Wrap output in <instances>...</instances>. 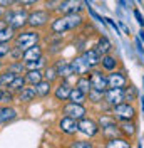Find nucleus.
I'll return each mask as SVG.
<instances>
[{
    "label": "nucleus",
    "instance_id": "1",
    "mask_svg": "<svg viewBox=\"0 0 144 148\" xmlns=\"http://www.w3.org/2000/svg\"><path fill=\"white\" fill-rule=\"evenodd\" d=\"M82 24V17L81 14H64L60 17H57L52 22V32L54 34H64V32H67V30H72V29L79 27Z\"/></svg>",
    "mask_w": 144,
    "mask_h": 148
},
{
    "label": "nucleus",
    "instance_id": "2",
    "mask_svg": "<svg viewBox=\"0 0 144 148\" xmlns=\"http://www.w3.org/2000/svg\"><path fill=\"white\" fill-rule=\"evenodd\" d=\"M39 42V34L35 30H24L15 36V47H20L22 51H27Z\"/></svg>",
    "mask_w": 144,
    "mask_h": 148
},
{
    "label": "nucleus",
    "instance_id": "3",
    "mask_svg": "<svg viewBox=\"0 0 144 148\" xmlns=\"http://www.w3.org/2000/svg\"><path fill=\"white\" fill-rule=\"evenodd\" d=\"M27 20H29V14L25 9L10 10V12H7V15H5V22L12 29H22L27 24Z\"/></svg>",
    "mask_w": 144,
    "mask_h": 148
},
{
    "label": "nucleus",
    "instance_id": "4",
    "mask_svg": "<svg viewBox=\"0 0 144 148\" xmlns=\"http://www.w3.org/2000/svg\"><path fill=\"white\" fill-rule=\"evenodd\" d=\"M112 114L119 121H131L136 118V110L131 103H121L117 106H112Z\"/></svg>",
    "mask_w": 144,
    "mask_h": 148
},
{
    "label": "nucleus",
    "instance_id": "5",
    "mask_svg": "<svg viewBox=\"0 0 144 148\" xmlns=\"http://www.w3.org/2000/svg\"><path fill=\"white\" fill-rule=\"evenodd\" d=\"M59 14H81L84 10V0H60L55 7Z\"/></svg>",
    "mask_w": 144,
    "mask_h": 148
},
{
    "label": "nucleus",
    "instance_id": "6",
    "mask_svg": "<svg viewBox=\"0 0 144 148\" xmlns=\"http://www.w3.org/2000/svg\"><path fill=\"white\" fill-rule=\"evenodd\" d=\"M104 99L111 104V106H117L121 103L126 101V92L124 88H107L104 92Z\"/></svg>",
    "mask_w": 144,
    "mask_h": 148
},
{
    "label": "nucleus",
    "instance_id": "7",
    "mask_svg": "<svg viewBox=\"0 0 144 148\" xmlns=\"http://www.w3.org/2000/svg\"><path fill=\"white\" fill-rule=\"evenodd\" d=\"M49 20H50V14H49L47 10H35V12L29 14L27 24L30 25V27L39 29V27L47 25V22H49Z\"/></svg>",
    "mask_w": 144,
    "mask_h": 148
},
{
    "label": "nucleus",
    "instance_id": "8",
    "mask_svg": "<svg viewBox=\"0 0 144 148\" xmlns=\"http://www.w3.org/2000/svg\"><path fill=\"white\" fill-rule=\"evenodd\" d=\"M99 126H101V130H102V133H104L106 136H111V138H114V136H117V135L121 133L119 126L116 125V121L112 120L111 116H101Z\"/></svg>",
    "mask_w": 144,
    "mask_h": 148
},
{
    "label": "nucleus",
    "instance_id": "9",
    "mask_svg": "<svg viewBox=\"0 0 144 148\" xmlns=\"http://www.w3.org/2000/svg\"><path fill=\"white\" fill-rule=\"evenodd\" d=\"M86 108L82 106V104H79V103H72L69 101L65 106H64V114L65 116H71V118H74V120L81 121L82 118H86Z\"/></svg>",
    "mask_w": 144,
    "mask_h": 148
},
{
    "label": "nucleus",
    "instance_id": "10",
    "mask_svg": "<svg viewBox=\"0 0 144 148\" xmlns=\"http://www.w3.org/2000/svg\"><path fill=\"white\" fill-rule=\"evenodd\" d=\"M90 79V86L94 88V89H99V91H104L109 88V83H107V76L106 74H102V71H92L89 76Z\"/></svg>",
    "mask_w": 144,
    "mask_h": 148
},
{
    "label": "nucleus",
    "instance_id": "11",
    "mask_svg": "<svg viewBox=\"0 0 144 148\" xmlns=\"http://www.w3.org/2000/svg\"><path fill=\"white\" fill-rule=\"evenodd\" d=\"M99 125L96 123L94 120H87V118H82L81 121H79V131H81L82 135H86V136H89V138H92V136H96L97 133H99Z\"/></svg>",
    "mask_w": 144,
    "mask_h": 148
},
{
    "label": "nucleus",
    "instance_id": "12",
    "mask_svg": "<svg viewBox=\"0 0 144 148\" xmlns=\"http://www.w3.org/2000/svg\"><path fill=\"white\" fill-rule=\"evenodd\" d=\"M59 130L65 135H74L75 131H79V121L71 116H64L59 120Z\"/></svg>",
    "mask_w": 144,
    "mask_h": 148
},
{
    "label": "nucleus",
    "instance_id": "13",
    "mask_svg": "<svg viewBox=\"0 0 144 148\" xmlns=\"http://www.w3.org/2000/svg\"><path fill=\"white\" fill-rule=\"evenodd\" d=\"M107 83H109V88H124L127 84V79L124 76V73L111 71V74L107 76Z\"/></svg>",
    "mask_w": 144,
    "mask_h": 148
},
{
    "label": "nucleus",
    "instance_id": "14",
    "mask_svg": "<svg viewBox=\"0 0 144 148\" xmlns=\"http://www.w3.org/2000/svg\"><path fill=\"white\" fill-rule=\"evenodd\" d=\"M71 92H72L71 84L67 83V81H62V83L55 88L54 96H55V99H57V101H65V99H69Z\"/></svg>",
    "mask_w": 144,
    "mask_h": 148
},
{
    "label": "nucleus",
    "instance_id": "15",
    "mask_svg": "<svg viewBox=\"0 0 144 148\" xmlns=\"http://www.w3.org/2000/svg\"><path fill=\"white\" fill-rule=\"evenodd\" d=\"M71 64H72V69H74V74H77V76H86L90 71V66L82 59L81 56L75 57V59H72Z\"/></svg>",
    "mask_w": 144,
    "mask_h": 148
},
{
    "label": "nucleus",
    "instance_id": "16",
    "mask_svg": "<svg viewBox=\"0 0 144 148\" xmlns=\"http://www.w3.org/2000/svg\"><path fill=\"white\" fill-rule=\"evenodd\" d=\"M81 57L90 66V69H92V67H96L97 64H101V57H102V56H101L96 49H89V51H84Z\"/></svg>",
    "mask_w": 144,
    "mask_h": 148
},
{
    "label": "nucleus",
    "instance_id": "17",
    "mask_svg": "<svg viewBox=\"0 0 144 148\" xmlns=\"http://www.w3.org/2000/svg\"><path fill=\"white\" fill-rule=\"evenodd\" d=\"M55 69H57V74L60 77H69L74 74V69H72L71 61H64V59H59L55 62Z\"/></svg>",
    "mask_w": 144,
    "mask_h": 148
},
{
    "label": "nucleus",
    "instance_id": "18",
    "mask_svg": "<svg viewBox=\"0 0 144 148\" xmlns=\"http://www.w3.org/2000/svg\"><path fill=\"white\" fill-rule=\"evenodd\" d=\"M106 148H132V147H131V141L126 136H114V138H109V141L106 143Z\"/></svg>",
    "mask_w": 144,
    "mask_h": 148
},
{
    "label": "nucleus",
    "instance_id": "19",
    "mask_svg": "<svg viewBox=\"0 0 144 148\" xmlns=\"http://www.w3.org/2000/svg\"><path fill=\"white\" fill-rule=\"evenodd\" d=\"M37 96V89L34 88H24L22 91H18V101L22 103H30L34 101V98Z\"/></svg>",
    "mask_w": 144,
    "mask_h": 148
},
{
    "label": "nucleus",
    "instance_id": "20",
    "mask_svg": "<svg viewBox=\"0 0 144 148\" xmlns=\"http://www.w3.org/2000/svg\"><path fill=\"white\" fill-rule=\"evenodd\" d=\"M119 130H121V135H124V136H129V138H132L136 135V125L131 121H121V125H119Z\"/></svg>",
    "mask_w": 144,
    "mask_h": 148
},
{
    "label": "nucleus",
    "instance_id": "21",
    "mask_svg": "<svg viewBox=\"0 0 144 148\" xmlns=\"http://www.w3.org/2000/svg\"><path fill=\"white\" fill-rule=\"evenodd\" d=\"M37 57H42V49H40L39 44H35L34 47H30L27 51H24V56H22V59H24L25 62H27V61H34Z\"/></svg>",
    "mask_w": 144,
    "mask_h": 148
},
{
    "label": "nucleus",
    "instance_id": "22",
    "mask_svg": "<svg viewBox=\"0 0 144 148\" xmlns=\"http://www.w3.org/2000/svg\"><path fill=\"white\" fill-rule=\"evenodd\" d=\"M42 79H44V74H42L40 69H32V71H29V73L25 74V81H27L29 84H32V86H37Z\"/></svg>",
    "mask_w": 144,
    "mask_h": 148
},
{
    "label": "nucleus",
    "instance_id": "23",
    "mask_svg": "<svg viewBox=\"0 0 144 148\" xmlns=\"http://www.w3.org/2000/svg\"><path fill=\"white\" fill-rule=\"evenodd\" d=\"M111 49H112V44H111V40H109L107 37H101L99 40H97V44H96V51H97L101 56L109 54Z\"/></svg>",
    "mask_w": 144,
    "mask_h": 148
},
{
    "label": "nucleus",
    "instance_id": "24",
    "mask_svg": "<svg viewBox=\"0 0 144 148\" xmlns=\"http://www.w3.org/2000/svg\"><path fill=\"white\" fill-rule=\"evenodd\" d=\"M17 116V111L10 106H2L0 108V123H7Z\"/></svg>",
    "mask_w": 144,
    "mask_h": 148
},
{
    "label": "nucleus",
    "instance_id": "25",
    "mask_svg": "<svg viewBox=\"0 0 144 148\" xmlns=\"http://www.w3.org/2000/svg\"><path fill=\"white\" fill-rule=\"evenodd\" d=\"M101 64H102V67H104L106 71H114V69L117 67V59L114 57V56L106 54V56L101 57Z\"/></svg>",
    "mask_w": 144,
    "mask_h": 148
},
{
    "label": "nucleus",
    "instance_id": "26",
    "mask_svg": "<svg viewBox=\"0 0 144 148\" xmlns=\"http://www.w3.org/2000/svg\"><path fill=\"white\" fill-rule=\"evenodd\" d=\"M35 89H37V96H40V98L49 96V94H50V91H52V88H50V81L42 79V81L35 86Z\"/></svg>",
    "mask_w": 144,
    "mask_h": 148
},
{
    "label": "nucleus",
    "instance_id": "27",
    "mask_svg": "<svg viewBox=\"0 0 144 148\" xmlns=\"http://www.w3.org/2000/svg\"><path fill=\"white\" fill-rule=\"evenodd\" d=\"M18 74H15L14 71H5V73H2L0 74V88H9L10 86V83L17 77Z\"/></svg>",
    "mask_w": 144,
    "mask_h": 148
},
{
    "label": "nucleus",
    "instance_id": "28",
    "mask_svg": "<svg viewBox=\"0 0 144 148\" xmlns=\"http://www.w3.org/2000/svg\"><path fill=\"white\" fill-rule=\"evenodd\" d=\"M86 98H87V94H86L84 91H81L79 88H72V92H71V96H69V101L82 104V103L86 101Z\"/></svg>",
    "mask_w": 144,
    "mask_h": 148
},
{
    "label": "nucleus",
    "instance_id": "29",
    "mask_svg": "<svg viewBox=\"0 0 144 148\" xmlns=\"http://www.w3.org/2000/svg\"><path fill=\"white\" fill-rule=\"evenodd\" d=\"M75 88H79L81 91H84L86 94H89V91L92 89V86H90V79L89 77H86V76H79Z\"/></svg>",
    "mask_w": 144,
    "mask_h": 148
},
{
    "label": "nucleus",
    "instance_id": "30",
    "mask_svg": "<svg viewBox=\"0 0 144 148\" xmlns=\"http://www.w3.org/2000/svg\"><path fill=\"white\" fill-rule=\"evenodd\" d=\"M25 83H27V81H25V77L17 76V77H15V79L10 83L9 89H10V91H17V92H18V91H22V89L25 88Z\"/></svg>",
    "mask_w": 144,
    "mask_h": 148
},
{
    "label": "nucleus",
    "instance_id": "31",
    "mask_svg": "<svg viewBox=\"0 0 144 148\" xmlns=\"http://www.w3.org/2000/svg\"><path fill=\"white\" fill-rule=\"evenodd\" d=\"M14 30H15V29H12L10 25L9 27H5L3 30H0V42H10L12 39H15Z\"/></svg>",
    "mask_w": 144,
    "mask_h": 148
},
{
    "label": "nucleus",
    "instance_id": "32",
    "mask_svg": "<svg viewBox=\"0 0 144 148\" xmlns=\"http://www.w3.org/2000/svg\"><path fill=\"white\" fill-rule=\"evenodd\" d=\"M44 64H45L44 57H37L34 61H27V62H25V67H27L29 71H32V69H40Z\"/></svg>",
    "mask_w": 144,
    "mask_h": 148
},
{
    "label": "nucleus",
    "instance_id": "33",
    "mask_svg": "<svg viewBox=\"0 0 144 148\" xmlns=\"http://www.w3.org/2000/svg\"><path fill=\"white\" fill-rule=\"evenodd\" d=\"M89 99L90 101H94V103H99V101H102V98H104V91H99V89H90L89 91Z\"/></svg>",
    "mask_w": 144,
    "mask_h": 148
},
{
    "label": "nucleus",
    "instance_id": "34",
    "mask_svg": "<svg viewBox=\"0 0 144 148\" xmlns=\"http://www.w3.org/2000/svg\"><path fill=\"white\" fill-rule=\"evenodd\" d=\"M59 74H57V69H55V66H50V67H47L45 69V73H44V79H47V81H54L55 77H57Z\"/></svg>",
    "mask_w": 144,
    "mask_h": 148
},
{
    "label": "nucleus",
    "instance_id": "35",
    "mask_svg": "<svg viewBox=\"0 0 144 148\" xmlns=\"http://www.w3.org/2000/svg\"><path fill=\"white\" fill-rule=\"evenodd\" d=\"M124 92H126V101H134L136 96H137V89H136L134 86H129L127 89H124Z\"/></svg>",
    "mask_w": 144,
    "mask_h": 148
},
{
    "label": "nucleus",
    "instance_id": "36",
    "mask_svg": "<svg viewBox=\"0 0 144 148\" xmlns=\"http://www.w3.org/2000/svg\"><path fill=\"white\" fill-rule=\"evenodd\" d=\"M10 52H12V47H10L9 42H0V57L10 54Z\"/></svg>",
    "mask_w": 144,
    "mask_h": 148
},
{
    "label": "nucleus",
    "instance_id": "37",
    "mask_svg": "<svg viewBox=\"0 0 144 148\" xmlns=\"http://www.w3.org/2000/svg\"><path fill=\"white\" fill-rule=\"evenodd\" d=\"M71 148H92V143L90 141H74Z\"/></svg>",
    "mask_w": 144,
    "mask_h": 148
},
{
    "label": "nucleus",
    "instance_id": "38",
    "mask_svg": "<svg viewBox=\"0 0 144 148\" xmlns=\"http://www.w3.org/2000/svg\"><path fill=\"white\" fill-rule=\"evenodd\" d=\"M24 67H25V66L22 64V62H14L9 69H10V71H14L15 74H18V73H22V69H24Z\"/></svg>",
    "mask_w": 144,
    "mask_h": 148
},
{
    "label": "nucleus",
    "instance_id": "39",
    "mask_svg": "<svg viewBox=\"0 0 144 148\" xmlns=\"http://www.w3.org/2000/svg\"><path fill=\"white\" fill-rule=\"evenodd\" d=\"M87 10H89V14H90V15H92V17H94V18H96V20H97V22H102V24H104V22H106V20H104V18L101 17L99 14H97V12H96V10L92 9V7H90V5H89V7H87Z\"/></svg>",
    "mask_w": 144,
    "mask_h": 148
},
{
    "label": "nucleus",
    "instance_id": "40",
    "mask_svg": "<svg viewBox=\"0 0 144 148\" xmlns=\"http://www.w3.org/2000/svg\"><path fill=\"white\" fill-rule=\"evenodd\" d=\"M14 99V94L9 91H3V96H2V103H10Z\"/></svg>",
    "mask_w": 144,
    "mask_h": 148
},
{
    "label": "nucleus",
    "instance_id": "41",
    "mask_svg": "<svg viewBox=\"0 0 144 148\" xmlns=\"http://www.w3.org/2000/svg\"><path fill=\"white\" fill-rule=\"evenodd\" d=\"M134 17H136V20H137V24H139L141 27H144V18H143V15H141L139 10H134Z\"/></svg>",
    "mask_w": 144,
    "mask_h": 148
},
{
    "label": "nucleus",
    "instance_id": "42",
    "mask_svg": "<svg viewBox=\"0 0 144 148\" xmlns=\"http://www.w3.org/2000/svg\"><path fill=\"white\" fill-rule=\"evenodd\" d=\"M18 0H0V7H10L14 3H17Z\"/></svg>",
    "mask_w": 144,
    "mask_h": 148
},
{
    "label": "nucleus",
    "instance_id": "43",
    "mask_svg": "<svg viewBox=\"0 0 144 148\" xmlns=\"http://www.w3.org/2000/svg\"><path fill=\"white\" fill-rule=\"evenodd\" d=\"M104 20H106V22H107L109 25H111V27H112L114 30H116V34H119V29H117V24L114 22V20H112V18H104Z\"/></svg>",
    "mask_w": 144,
    "mask_h": 148
},
{
    "label": "nucleus",
    "instance_id": "44",
    "mask_svg": "<svg viewBox=\"0 0 144 148\" xmlns=\"http://www.w3.org/2000/svg\"><path fill=\"white\" fill-rule=\"evenodd\" d=\"M37 2H40V0H18L20 5H32V3H37Z\"/></svg>",
    "mask_w": 144,
    "mask_h": 148
},
{
    "label": "nucleus",
    "instance_id": "45",
    "mask_svg": "<svg viewBox=\"0 0 144 148\" xmlns=\"http://www.w3.org/2000/svg\"><path fill=\"white\" fill-rule=\"evenodd\" d=\"M5 27H9V24H7L5 20H0V30H3Z\"/></svg>",
    "mask_w": 144,
    "mask_h": 148
},
{
    "label": "nucleus",
    "instance_id": "46",
    "mask_svg": "<svg viewBox=\"0 0 144 148\" xmlns=\"http://www.w3.org/2000/svg\"><path fill=\"white\" fill-rule=\"evenodd\" d=\"M2 96H3V89L0 88V103H2Z\"/></svg>",
    "mask_w": 144,
    "mask_h": 148
},
{
    "label": "nucleus",
    "instance_id": "47",
    "mask_svg": "<svg viewBox=\"0 0 144 148\" xmlns=\"http://www.w3.org/2000/svg\"><path fill=\"white\" fill-rule=\"evenodd\" d=\"M139 37H141V39H143V40H144V32H143V30L139 32Z\"/></svg>",
    "mask_w": 144,
    "mask_h": 148
},
{
    "label": "nucleus",
    "instance_id": "48",
    "mask_svg": "<svg viewBox=\"0 0 144 148\" xmlns=\"http://www.w3.org/2000/svg\"><path fill=\"white\" fill-rule=\"evenodd\" d=\"M119 3H121V5H122V7H124V5H126V2H124V0H119Z\"/></svg>",
    "mask_w": 144,
    "mask_h": 148
}]
</instances>
